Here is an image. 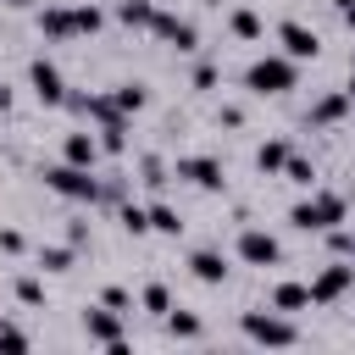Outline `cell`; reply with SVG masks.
Segmentation results:
<instances>
[{
	"mask_svg": "<svg viewBox=\"0 0 355 355\" xmlns=\"http://www.w3.org/2000/svg\"><path fill=\"white\" fill-rule=\"evenodd\" d=\"M344 194H333V189H316L311 200H300L294 211H288V227H300V233H327V227H338L344 222Z\"/></svg>",
	"mask_w": 355,
	"mask_h": 355,
	"instance_id": "6da1fadb",
	"label": "cell"
},
{
	"mask_svg": "<svg viewBox=\"0 0 355 355\" xmlns=\"http://www.w3.org/2000/svg\"><path fill=\"white\" fill-rule=\"evenodd\" d=\"M294 83H300V61H288V55H261V61L244 67L250 94H288Z\"/></svg>",
	"mask_w": 355,
	"mask_h": 355,
	"instance_id": "7a4b0ae2",
	"label": "cell"
},
{
	"mask_svg": "<svg viewBox=\"0 0 355 355\" xmlns=\"http://www.w3.org/2000/svg\"><path fill=\"white\" fill-rule=\"evenodd\" d=\"M39 178H44V189H55L61 200H89V205L100 200V183L89 178V166H72V161H61V166H44Z\"/></svg>",
	"mask_w": 355,
	"mask_h": 355,
	"instance_id": "3957f363",
	"label": "cell"
},
{
	"mask_svg": "<svg viewBox=\"0 0 355 355\" xmlns=\"http://www.w3.org/2000/svg\"><path fill=\"white\" fill-rule=\"evenodd\" d=\"M244 338L250 344H272V349H288V344H300V327L288 322V316H261V311H244Z\"/></svg>",
	"mask_w": 355,
	"mask_h": 355,
	"instance_id": "277c9868",
	"label": "cell"
},
{
	"mask_svg": "<svg viewBox=\"0 0 355 355\" xmlns=\"http://www.w3.org/2000/svg\"><path fill=\"white\" fill-rule=\"evenodd\" d=\"M28 89H33V100H39V105H67L61 67H55V61H44V55H33V61H28Z\"/></svg>",
	"mask_w": 355,
	"mask_h": 355,
	"instance_id": "5b68a950",
	"label": "cell"
},
{
	"mask_svg": "<svg viewBox=\"0 0 355 355\" xmlns=\"http://www.w3.org/2000/svg\"><path fill=\"white\" fill-rule=\"evenodd\" d=\"M172 178H183V183H194V189H205V194H216V189L227 183V172H222L216 155H178Z\"/></svg>",
	"mask_w": 355,
	"mask_h": 355,
	"instance_id": "8992f818",
	"label": "cell"
},
{
	"mask_svg": "<svg viewBox=\"0 0 355 355\" xmlns=\"http://www.w3.org/2000/svg\"><path fill=\"white\" fill-rule=\"evenodd\" d=\"M349 288H355V266L333 261V266H322V272L311 277V305H333V300H344Z\"/></svg>",
	"mask_w": 355,
	"mask_h": 355,
	"instance_id": "52a82bcc",
	"label": "cell"
},
{
	"mask_svg": "<svg viewBox=\"0 0 355 355\" xmlns=\"http://www.w3.org/2000/svg\"><path fill=\"white\" fill-rule=\"evenodd\" d=\"M83 333L94 338V344H105V349H128V338H122V311H111V305H94V311H83Z\"/></svg>",
	"mask_w": 355,
	"mask_h": 355,
	"instance_id": "ba28073f",
	"label": "cell"
},
{
	"mask_svg": "<svg viewBox=\"0 0 355 355\" xmlns=\"http://www.w3.org/2000/svg\"><path fill=\"white\" fill-rule=\"evenodd\" d=\"M239 261H244V266H277V261H283V244H277L266 227H244V233H239Z\"/></svg>",
	"mask_w": 355,
	"mask_h": 355,
	"instance_id": "9c48e42d",
	"label": "cell"
},
{
	"mask_svg": "<svg viewBox=\"0 0 355 355\" xmlns=\"http://www.w3.org/2000/svg\"><path fill=\"white\" fill-rule=\"evenodd\" d=\"M150 28H155V39H166V44H172V50H183V55H189V50H200V28H194L189 17L155 11V17H150Z\"/></svg>",
	"mask_w": 355,
	"mask_h": 355,
	"instance_id": "30bf717a",
	"label": "cell"
},
{
	"mask_svg": "<svg viewBox=\"0 0 355 355\" xmlns=\"http://www.w3.org/2000/svg\"><path fill=\"white\" fill-rule=\"evenodd\" d=\"M277 44H283L288 61H316V55H322L316 28H305V22H277Z\"/></svg>",
	"mask_w": 355,
	"mask_h": 355,
	"instance_id": "8fae6325",
	"label": "cell"
},
{
	"mask_svg": "<svg viewBox=\"0 0 355 355\" xmlns=\"http://www.w3.org/2000/svg\"><path fill=\"white\" fill-rule=\"evenodd\" d=\"M349 105H355V100H349V89H333V94H322V100L311 105V116H305V122H311V128H333V122H344V111H349Z\"/></svg>",
	"mask_w": 355,
	"mask_h": 355,
	"instance_id": "7c38bea8",
	"label": "cell"
},
{
	"mask_svg": "<svg viewBox=\"0 0 355 355\" xmlns=\"http://www.w3.org/2000/svg\"><path fill=\"white\" fill-rule=\"evenodd\" d=\"M39 33H44V39H55V44H61V39H72V33H78L72 6H44V11H39Z\"/></svg>",
	"mask_w": 355,
	"mask_h": 355,
	"instance_id": "4fadbf2b",
	"label": "cell"
},
{
	"mask_svg": "<svg viewBox=\"0 0 355 355\" xmlns=\"http://www.w3.org/2000/svg\"><path fill=\"white\" fill-rule=\"evenodd\" d=\"M61 155H67L72 166H89V172H94V161H100V139H94V133H67Z\"/></svg>",
	"mask_w": 355,
	"mask_h": 355,
	"instance_id": "5bb4252c",
	"label": "cell"
},
{
	"mask_svg": "<svg viewBox=\"0 0 355 355\" xmlns=\"http://www.w3.org/2000/svg\"><path fill=\"white\" fill-rule=\"evenodd\" d=\"M189 272H194L200 283H222V277H227V255H222V250H194V255H189Z\"/></svg>",
	"mask_w": 355,
	"mask_h": 355,
	"instance_id": "9a60e30c",
	"label": "cell"
},
{
	"mask_svg": "<svg viewBox=\"0 0 355 355\" xmlns=\"http://www.w3.org/2000/svg\"><path fill=\"white\" fill-rule=\"evenodd\" d=\"M305 305H311V283H277V288H272V311L294 316V311H305Z\"/></svg>",
	"mask_w": 355,
	"mask_h": 355,
	"instance_id": "2e32d148",
	"label": "cell"
},
{
	"mask_svg": "<svg viewBox=\"0 0 355 355\" xmlns=\"http://www.w3.org/2000/svg\"><path fill=\"white\" fill-rule=\"evenodd\" d=\"M94 139H100V150H105V155H122V150H128V116L100 122V133H94Z\"/></svg>",
	"mask_w": 355,
	"mask_h": 355,
	"instance_id": "e0dca14e",
	"label": "cell"
},
{
	"mask_svg": "<svg viewBox=\"0 0 355 355\" xmlns=\"http://www.w3.org/2000/svg\"><path fill=\"white\" fill-rule=\"evenodd\" d=\"M283 161H288V139H266V144L255 150V166H261L266 178H277V172H283Z\"/></svg>",
	"mask_w": 355,
	"mask_h": 355,
	"instance_id": "ac0fdd59",
	"label": "cell"
},
{
	"mask_svg": "<svg viewBox=\"0 0 355 355\" xmlns=\"http://www.w3.org/2000/svg\"><path fill=\"white\" fill-rule=\"evenodd\" d=\"M144 216H150V233H166V239H178V233H183V216H178L166 200H155Z\"/></svg>",
	"mask_w": 355,
	"mask_h": 355,
	"instance_id": "d6986e66",
	"label": "cell"
},
{
	"mask_svg": "<svg viewBox=\"0 0 355 355\" xmlns=\"http://www.w3.org/2000/svg\"><path fill=\"white\" fill-rule=\"evenodd\" d=\"M78 261V244H44L39 250V272H72Z\"/></svg>",
	"mask_w": 355,
	"mask_h": 355,
	"instance_id": "ffe728a7",
	"label": "cell"
},
{
	"mask_svg": "<svg viewBox=\"0 0 355 355\" xmlns=\"http://www.w3.org/2000/svg\"><path fill=\"white\" fill-rule=\"evenodd\" d=\"M111 100H116V111H122V116H133V111H144V105H150V89H144V83H116V94H111Z\"/></svg>",
	"mask_w": 355,
	"mask_h": 355,
	"instance_id": "44dd1931",
	"label": "cell"
},
{
	"mask_svg": "<svg viewBox=\"0 0 355 355\" xmlns=\"http://www.w3.org/2000/svg\"><path fill=\"white\" fill-rule=\"evenodd\" d=\"M116 17H122L128 28H150V17H155V6H150V0H116Z\"/></svg>",
	"mask_w": 355,
	"mask_h": 355,
	"instance_id": "7402d4cb",
	"label": "cell"
},
{
	"mask_svg": "<svg viewBox=\"0 0 355 355\" xmlns=\"http://www.w3.org/2000/svg\"><path fill=\"white\" fill-rule=\"evenodd\" d=\"M227 28H233V33H239V39H261V33H266V28H261V17H255V11H250V6H239V11H233V17H227Z\"/></svg>",
	"mask_w": 355,
	"mask_h": 355,
	"instance_id": "603a6c76",
	"label": "cell"
},
{
	"mask_svg": "<svg viewBox=\"0 0 355 355\" xmlns=\"http://www.w3.org/2000/svg\"><path fill=\"white\" fill-rule=\"evenodd\" d=\"M283 178H288V183H300V189H311V183H316V166H311L305 155H294V150H288V161H283Z\"/></svg>",
	"mask_w": 355,
	"mask_h": 355,
	"instance_id": "cb8c5ba5",
	"label": "cell"
},
{
	"mask_svg": "<svg viewBox=\"0 0 355 355\" xmlns=\"http://www.w3.org/2000/svg\"><path fill=\"white\" fill-rule=\"evenodd\" d=\"M139 305H144L150 316H166V311H172V294H166V283H144V294H139Z\"/></svg>",
	"mask_w": 355,
	"mask_h": 355,
	"instance_id": "d4e9b609",
	"label": "cell"
},
{
	"mask_svg": "<svg viewBox=\"0 0 355 355\" xmlns=\"http://www.w3.org/2000/svg\"><path fill=\"white\" fill-rule=\"evenodd\" d=\"M166 333L172 338H200V316L194 311H166Z\"/></svg>",
	"mask_w": 355,
	"mask_h": 355,
	"instance_id": "484cf974",
	"label": "cell"
},
{
	"mask_svg": "<svg viewBox=\"0 0 355 355\" xmlns=\"http://www.w3.org/2000/svg\"><path fill=\"white\" fill-rule=\"evenodd\" d=\"M72 22H78V33H100L105 28V11L100 6H72Z\"/></svg>",
	"mask_w": 355,
	"mask_h": 355,
	"instance_id": "4316f807",
	"label": "cell"
},
{
	"mask_svg": "<svg viewBox=\"0 0 355 355\" xmlns=\"http://www.w3.org/2000/svg\"><path fill=\"white\" fill-rule=\"evenodd\" d=\"M116 222H122V233H133V239H139V233H150V216H144L139 205H122V211H116Z\"/></svg>",
	"mask_w": 355,
	"mask_h": 355,
	"instance_id": "83f0119b",
	"label": "cell"
},
{
	"mask_svg": "<svg viewBox=\"0 0 355 355\" xmlns=\"http://www.w3.org/2000/svg\"><path fill=\"white\" fill-rule=\"evenodd\" d=\"M17 300H22V305H44V283H39L33 272H28V277H17Z\"/></svg>",
	"mask_w": 355,
	"mask_h": 355,
	"instance_id": "f1b7e54d",
	"label": "cell"
},
{
	"mask_svg": "<svg viewBox=\"0 0 355 355\" xmlns=\"http://www.w3.org/2000/svg\"><path fill=\"white\" fill-rule=\"evenodd\" d=\"M100 305H111V311H128V305H133V294H128L122 283H111V288L100 294Z\"/></svg>",
	"mask_w": 355,
	"mask_h": 355,
	"instance_id": "f546056e",
	"label": "cell"
},
{
	"mask_svg": "<svg viewBox=\"0 0 355 355\" xmlns=\"http://www.w3.org/2000/svg\"><path fill=\"white\" fill-rule=\"evenodd\" d=\"M0 349H28V333L11 327V322H0Z\"/></svg>",
	"mask_w": 355,
	"mask_h": 355,
	"instance_id": "4dcf8cb0",
	"label": "cell"
},
{
	"mask_svg": "<svg viewBox=\"0 0 355 355\" xmlns=\"http://www.w3.org/2000/svg\"><path fill=\"white\" fill-rule=\"evenodd\" d=\"M144 183H150V189H161V183H166V166H161L155 155H144Z\"/></svg>",
	"mask_w": 355,
	"mask_h": 355,
	"instance_id": "1f68e13d",
	"label": "cell"
},
{
	"mask_svg": "<svg viewBox=\"0 0 355 355\" xmlns=\"http://www.w3.org/2000/svg\"><path fill=\"white\" fill-rule=\"evenodd\" d=\"M0 250H6V255H22L28 244H22V233H17V227H0Z\"/></svg>",
	"mask_w": 355,
	"mask_h": 355,
	"instance_id": "d6a6232c",
	"label": "cell"
},
{
	"mask_svg": "<svg viewBox=\"0 0 355 355\" xmlns=\"http://www.w3.org/2000/svg\"><path fill=\"white\" fill-rule=\"evenodd\" d=\"M216 78H222V72H216V67H211V61H200V67H194V89H211V83H216Z\"/></svg>",
	"mask_w": 355,
	"mask_h": 355,
	"instance_id": "836d02e7",
	"label": "cell"
},
{
	"mask_svg": "<svg viewBox=\"0 0 355 355\" xmlns=\"http://www.w3.org/2000/svg\"><path fill=\"white\" fill-rule=\"evenodd\" d=\"M216 122H222V128H239V122H244V111H239V105H222V111H216Z\"/></svg>",
	"mask_w": 355,
	"mask_h": 355,
	"instance_id": "e575fe53",
	"label": "cell"
},
{
	"mask_svg": "<svg viewBox=\"0 0 355 355\" xmlns=\"http://www.w3.org/2000/svg\"><path fill=\"white\" fill-rule=\"evenodd\" d=\"M6 105H11V89H6V83H0V111H6Z\"/></svg>",
	"mask_w": 355,
	"mask_h": 355,
	"instance_id": "d590c367",
	"label": "cell"
},
{
	"mask_svg": "<svg viewBox=\"0 0 355 355\" xmlns=\"http://www.w3.org/2000/svg\"><path fill=\"white\" fill-rule=\"evenodd\" d=\"M344 22H349V33H355V6H344Z\"/></svg>",
	"mask_w": 355,
	"mask_h": 355,
	"instance_id": "8d00e7d4",
	"label": "cell"
},
{
	"mask_svg": "<svg viewBox=\"0 0 355 355\" xmlns=\"http://www.w3.org/2000/svg\"><path fill=\"white\" fill-rule=\"evenodd\" d=\"M333 6H338V11H344V6H355V0H333Z\"/></svg>",
	"mask_w": 355,
	"mask_h": 355,
	"instance_id": "74e56055",
	"label": "cell"
},
{
	"mask_svg": "<svg viewBox=\"0 0 355 355\" xmlns=\"http://www.w3.org/2000/svg\"><path fill=\"white\" fill-rule=\"evenodd\" d=\"M349 261H355V233H349Z\"/></svg>",
	"mask_w": 355,
	"mask_h": 355,
	"instance_id": "f35d334b",
	"label": "cell"
}]
</instances>
